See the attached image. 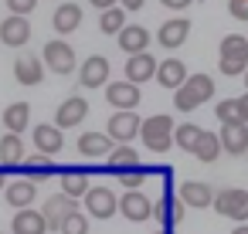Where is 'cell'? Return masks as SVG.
<instances>
[{"instance_id":"cell-1","label":"cell","mask_w":248,"mask_h":234,"mask_svg":"<svg viewBox=\"0 0 248 234\" xmlns=\"http://www.w3.org/2000/svg\"><path fill=\"white\" fill-rule=\"evenodd\" d=\"M207 99H214V78L211 75H187L177 88H173V105L180 112H194L201 109Z\"/></svg>"},{"instance_id":"cell-2","label":"cell","mask_w":248,"mask_h":234,"mask_svg":"<svg viewBox=\"0 0 248 234\" xmlns=\"http://www.w3.org/2000/svg\"><path fill=\"white\" fill-rule=\"evenodd\" d=\"M140 136H143V143H146L150 153H167L173 146V119L167 112H156V116H150L140 126Z\"/></svg>"},{"instance_id":"cell-3","label":"cell","mask_w":248,"mask_h":234,"mask_svg":"<svg viewBox=\"0 0 248 234\" xmlns=\"http://www.w3.org/2000/svg\"><path fill=\"white\" fill-rule=\"evenodd\" d=\"M217 68H221V75L238 78V75L248 68V38H241V34H228V38L221 41Z\"/></svg>"},{"instance_id":"cell-4","label":"cell","mask_w":248,"mask_h":234,"mask_svg":"<svg viewBox=\"0 0 248 234\" xmlns=\"http://www.w3.org/2000/svg\"><path fill=\"white\" fill-rule=\"evenodd\" d=\"M214 214L228 217V220H248V190L241 187H224V190H214V200H211Z\"/></svg>"},{"instance_id":"cell-5","label":"cell","mask_w":248,"mask_h":234,"mask_svg":"<svg viewBox=\"0 0 248 234\" xmlns=\"http://www.w3.org/2000/svg\"><path fill=\"white\" fill-rule=\"evenodd\" d=\"M41 61H45V68H51L55 75H72V72H75V48H72L68 41H48Z\"/></svg>"},{"instance_id":"cell-6","label":"cell","mask_w":248,"mask_h":234,"mask_svg":"<svg viewBox=\"0 0 248 234\" xmlns=\"http://www.w3.org/2000/svg\"><path fill=\"white\" fill-rule=\"evenodd\" d=\"M140 126H143V119L136 116V109H116L106 132L112 136V143H129L133 136H140Z\"/></svg>"},{"instance_id":"cell-7","label":"cell","mask_w":248,"mask_h":234,"mask_svg":"<svg viewBox=\"0 0 248 234\" xmlns=\"http://www.w3.org/2000/svg\"><path fill=\"white\" fill-rule=\"evenodd\" d=\"M116 210H119V197H116L109 187H89V190H85V214L106 220V217H112Z\"/></svg>"},{"instance_id":"cell-8","label":"cell","mask_w":248,"mask_h":234,"mask_svg":"<svg viewBox=\"0 0 248 234\" xmlns=\"http://www.w3.org/2000/svg\"><path fill=\"white\" fill-rule=\"evenodd\" d=\"M31 41V24L24 14H11L7 21H0V44L7 48H24Z\"/></svg>"},{"instance_id":"cell-9","label":"cell","mask_w":248,"mask_h":234,"mask_svg":"<svg viewBox=\"0 0 248 234\" xmlns=\"http://www.w3.org/2000/svg\"><path fill=\"white\" fill-rule=\"evenodd\" d=\"M119 214L126 217V220H150L153 217V200H146V193H140V190H126L123 197H119Z\"/></svg>"},{"instance_id":"cell-10","label":"cell","mask_w":248,"mask_h":234,"mask_svg":"<svg viewBox=\"0 0 248 234\" xmlns=\"http://www.w3.org/2000/svg\"><path fill=\"white\" fill-rule=\"evenodd\" d=\"M221 149L228 156L248 153V122H221Z\"/></svg>"},{"instance_id":"cell-11","label":"cell","mask_w":248,"mask_h":234,"mask_svg":"<svg viewBox=\"0 0 248 234\" xmlns=\"http://www.w3.org/2000/svg\"><path fill=\"white\" fill-rule=\"evenodd\" d=\"M85 116H89V102H85L82 95H72V99H65V102L58 105V112H55V126H58V129H75Z\"/></svg>"},{"instance_id":"cell-12","label":"cell","mask_w":248,"mask_h":234,"mask_svg":"<svg viewBox=\"0 0 248 234\" xmlns=\"http://www.w3.org/2000/svg\"><path fill=\"white\" fill-rule=\"evenodd\" d=\"M75 207H78V200H75V197H68V193H55V197H48V200H45L41 214H45L48 227H51V231H58V227H62V220H65Z\"/></svg>"},{"instance_id":"cell-13","label":"cell","mask_w":248,"mask_h":234,"mask_svg":"<svg viewBox=\"0 0 248 234\" xmlns=\"http://www.w3.org/2000/svg\"><path fill=\"white\" fill-rule=\"evenodd\" d=\"M106 99H109V105H116V109H136L140 105V85L136 82H109L106 85Z\"/></svg>"},{"instance_id":"cell-14","label":"cell","mask_w":248,"mask_h":234,"mask_svg":"<svg viewBox=\"0 0 248 234\" xmlns=\"http://www.w3.org/2000/svg\"><path fill=\"white\" fill-rule=\"evenodd\" d=\"M187 38H190V21H184V17H173V21L160 24V34H156L160 48H167V51H177Z\"/></svg>"},{"instance_id":"cell-15","label":"cell","mask_w":248,"mask_h":234,"mask_svg":"<svg viewBox=\"0 0 248 234\" xmlns=\"http://www.w3.org/2000/svg\"><path fill=\"white\" fill-rule=\"evenodd\" d=\"M106 78H109V61H106L102 55H92V58L82 61V68H78V82H82L85 88H102Z\"/></svg>"},{"instance_id":"cell-16","label":"cell","mask_w":248,"mask_h":234,"mask_svg":"<svg viewBox=\"0 0 248 234\" xmlns=\"http://www.w3.org/2000/svg\"><path fill=\"white\" fill-rule=\"evenodd\" d=\"M153 75H156V58H153L150 51L129 55V61H126V78H129V82L143 85V82H150Z\"/></svg>"},{"instance_id":"cell-17","label":"cell","mask_w":248,"mask_h":234,"mask_svg":"<svg viewBox=\"0 0 248 234\" xmlns=\"http://www.w3.org/2000/svg\"><path fill=\"white\" fill-rule=\"evenodd\" d=\"M180 200H184V207H211V200H214V187L211 183H201V180H187V183H180V193H177Z\"/></svg>"},{"instance_id":"cell-18","label":"cell","mask_w":248,"mask_h":234,"mask_svg":"<svg viewBox=\"0 0 248 234\" xmlns=\"http://www.w3.org/2000/svg\"><path fill=\"white\" fill-rule=\"evenodd\" d=\"M14 78H17L21 85H41V78H45V61H41L38 55H21V58L14 61Z\"/></svg>"},{"instance_id":"cell-19","label":"cell","mask_w":248,"mask_h":234,"mask_svg":"<svg viewBox=\"0 0 248 234\" xmlns=\"http://www.w3.org/2000/svg\"><path fill=\"white\" fill-rule=\"evenodd\" d=\"M11 231L14 234H45L48 231V220L41 210H31V207H21L11 220Z\"/></svg>"},{"instance_id":"cell-20","label":"cell","mask_w":248,"mask_h":234,"mask_svg":"<svg viewBox=\"0 0 248 234\" xmlns=\"http://www.w3.org/2000/svg\"><path fill=\"white\" fill-rule=\"evenodd\" d=\"M34 146H38V153H45V156H55V153H62V146H65V136H62V129H58V126H51V122H41V126L34 129Z\"/></svg>"},{"instance_id":"cell-21","label":"cell","mask_w":248,"mask_h":234,"mask_svg":"<svg viewBox=\"0 0 248 234\" xmlns=\"http://www.w3.org/2000/svg\"><path fill=\"white\" fill-rule=\"evenodd\" d=\"M116 38H119V48L126 55H136V51H146L150 48V31L140 28V24H123V31Z\"/></svg>"},{"instance_id":"cell-22","label":"cell","mask_w":248,"mask_h":234,"mask_svg":"<svg viewBox=\"0 0 248 234\" xmlns=\"http://www.w3.org/2000/svg\"><path fill=\"white\" fill-rule=\"evenodd\" d=\"M163 88H177L184 78H187V65L180 61V58H167V61H156V75H153Z\"/></svg>"},{"instance_id":"cell-23","label":"cell","mask_w":248,"mask_h":234,"mask_svg":"<svg viewBox=\"0 0 248 234\" xmlns=\"http://www.w3.org/2000/svg\"><path fill=\"white\" fill-rule=\"evenodd\" d=\"M109 149H112V136L109 132H82L78 136V153L89 156V160L109 156Z\"/></svg>"},{"instance_id":"cell-24","label":"cell","mask_w":248,"mask_h":234,"mask_svg":"<svg viewBox=\"0 0 248 234\" xmlns=\"http://www.w3.org/2000/svg\"><path fill=\"white\" fill-rule=\"evenodd\" d=\"M21 173H24L28 180H34V183H45V180H51L55 163H51L45 153H34V156H24V160H21Z\"/></svg>"},{"instance_id":"cell-25","label":"cell","mask_w":248,"mask_h":234,"mask_svg":"<svg viewBox=\"0 0 248 234\" xmlns=\"http://www.w3.org/2000/svg\"><path fill=\"white\" fill-rule=\"evenodd\" d=\"M4 197H7V204L11 207H31L34 204V197H38V183L34 180H28V176H21L17 183H11L7 190H4Z\"/></svg>"},{"instance_id":"cell-26","label":"cell","mask_w":248,"mask_h":234,"mask_svg":"<svg viewBox=\"0 0 248 234\" xmlns=\"http://www.w3.org/2000/svg\"><path fill=\"white\" fill-rule=\"evenodd\" d=\"M153 217H156V220H163L167 227H177V224L184 220V200L167 193L163 200H156V204H153Z\"/></svg>"},{"instance_id":"cell-27","label":"cell","mask_w":248,"mask_h":234,"mask_svg":"<svg viewBox=\"0 0 248 234\" xmlns=\"http://www.w3.org/2000/svg\"><path fill=\"white\" fill-rule=\"evenodd\" d=\"M78 24H82V7L78 4H62L51 17V28L58 34H72V31H78Z\"/></svg>"},{"instance_id":"cell-28","label":"cell","mask_w":248,"mask_h":234,"mask_svg":"<svg viewBox=\"0 0 248 234\" xmlns=\"http://www.w3.org/2000/svg\"><path fill=\"white\" fill-rule=\"evenodd\" d=\"M0 122L7 126V132H24L28 122H31V105L28 102H11L4 109V116H0Z\"/></svg>"},{"instance_id":"cell-29","label":"cell","mask_w":248,"mask_h":234,"mask_svg":"<svg viewBox=\"0 0 248 234\" xmlns=\"http://www.w3.org/2000/svg\"><path fill=\"white\" fill-rule=\"evenodd\" d=\"M21 160H24V139H21V132H7L0 139V163L4 166H21Z\"/></svg>"},{"instance_id":"cell-30","label":"cell","mask_w":248,"mask_h":234,"mask_svg":"<svg viewBox=\"0 0 248 234\" xmlns=\"http://www.w3.org/2000/svg\"><path fill=\"white\" fill-rule=\"evenodd\" d=\"M190 153H194L201 163H214V160L221 156V139H217L214 132H207V129H204V132H201V139H197V146H194Z\"/></svg>"},{"instance_id":"cell-31","label":"cell","mask_w":248,"mask_h":234,"mask_svg":"<svg viewBox=\"0 0 248 234\" xmlns=\"http://www.w3.org/2000/svg\"><path fill=\"white\" fill-rule=\"evenodd\" d=\"M136 163H140V156H136V149H133L129 143H119V146L109 149V170H112V173L129 170V166H136Z\"/></svg>"},{"instance_id":"cell-32","label":"cell","mask_w":248,"mask_h":234,"mask_svg":"<svg viewBox=\"0 0 248 234\" xmlns=\"http://www.w3.org/2000/svg\"><path fill=\"white\" fill-rule=\"evenodd\" d=\"M85 190H89V173L85 170H65L62 173V193H68V197H85Z\"/></svg>"},{"instance_id":"cell-33","label":"cell","mask_w":248,"mask_h":234,"mask_svg":"<svg viewBox=\"0 0 248 234\" xmlns=\"http://www.w3.org/2000/svg\"><path fill=\"white\" fill-rule=\"evenodd\" d=\"M123 24H126V11H123L119 4L106 7V11H102V17H99V31H102V34H119V31H123Z\"/></svg>"},{"instance_id":"cell-34","label":"cell","mask_w":248,"mask_h":234,"mask_svg":"<svg viewBox=\"0 0 248 234\" xmlns=\"http://www.w3.org/2000/svg\"><path fill=\"white\" fill-rule=\"evenodd\" d=\"M214 116L221 122H245V109H241V99H221L214 105Z\"/></svg>"},{"instance_id":"cell-35","label":"cell","mask_w":248,"mask_h":234,"mask_svg":"<svg viewBox=\"0 0 248 234\" xmlns=\"http://www.w3.org/2000/svg\"><path fill=\"white\" fill-rule=\"evenodd\" d=\"M201 132H204V129H201V126H194V122H184V126H173V143H177L180 149H187V153H190V149L197 146V139H201Z\"/></svg>"},{"instance_id":"cell-36","label":"cell","mask_w":248,"mask_h":234,"mask_svg":"<svg viewBox=\"0 0 248 234\" xmlns=\"http://www.w3.org/2000/svg\"><path fill=\"white\" fill-rule=\"evenodd\" d=\"M58 234H89V214H82V210L75 207V210L62 220Z\"/></svg>"},{"instance_id":"cell-37","label":"cell","mask_w":248,"mask_h":234,"mask_svg":"<svg viewBox=\"0 0 248 234\" xmlns=\"http://www.w3.org/2000/svg\"><path fill=\"white\" fill-rule=\"evenodd\" d=\"M116 176H119V183H123V187H129V190H136V187H143V183H146V176H150V170L136 163V166H129V170H119Z\"/></svg>"},{"instance_id":"cell-38","label":"cell","mask_w":248,"mask_h":234,"mask_svg":"<svg viewBox=\"0 0 248 234\" xmlns=\"http://www.w3.org/2000/svg\"><path fill=\"white\" fill-rule=\"evenodd\" d=\"M7 7H11V14H31L34 7H38V0H7Z\"/></svg>"},{"instance_id":"cell-39","label":"cell","mask_w":248,"mask_h":234,"mask_svg":"<svg viewBox=\"0 0 248 234\" xmlns=\"http://www.w3.org/2000/svg\"><path fill=\"white\" fill-rule=\"evenodd\" d=\"M228 11L238 21H248V0H228Z\"/></svg>"},{"instance_id":"cell-40","label":"cell","mask_w":248,"mask_h":234,"mask_svg":"<svg viewBox=\"0 0 248 234\" xmlns=\"http://www.w3.org/2000/svg\"><path fill=\"white\" fill-rule=\"evenodd\" d=\"M163 7H170V11H184V7H190L194 0H160Z\"/></svg>"},{"instance_id":"cell-41","label":"cell","mask_w":248,"mask_h":234,"mask_svg":"<svg viewBox=\"0 0 248 234\" xmlns=\"http://www.w3.org/2000/svg\"><path fill=\"white\" fill-rule=\"evenodd\" d=\"M143 4H146V0H119V7H123V11H140Z\"/></svg>"},{"instance_id":"cell-42","label":"cell","mask_w":248,"mask_h":234,"mask_svg":"<svg viewBox=\"0 0 248 234\" xmlns=\"http://www.w3.org/2000/svg\"><path fill=\"white\" fill-rule=\"evenodd\" d=\"M92 7H99V11H106V7H112V4H119V0H89Z\"/></svg>"},{"instance_id":"cell-43","label":"cell","mask_w":248,"mask_h":234,"mask_svg":"<svg viewBox=\"0 0 248 234\" xmlns=\"http://www.w3.org/2000/svg\"><path fill=\"white\" fill-rule=\"evenodd\" d=\"M241 109H245V122H248V92L241 95Z\"/></svg>"},{"instance_id":"cell-44","label":"cell","mask_w":248,"mask_h":234,"mask_svg":"<svg viewBox=\"0 0 248 234\" xmlns=\"http://www.w3.org/2000/svg\"><path fill=\"white\" fill-rule=\"evenodd\" d=\"M231 234H248V224H245V220H241V224H238V227H234V231H231Z\"/></svg>"},{"instance_id":"cell-45","label":"cell","mask_w":248,"mask_h":234,"mask_svg":"<svg viewBox=\"0 0 248 234\" xmlns=\"http://www.w3.org/2000/svg\"><path fill=\"white\" fill-rule=\"evenodd\" d=\"M0 187H7V180H4V170H0Z\"/></svg>"},{"instance_id":"cell-46","label":"cell","mask_w":248,"mask_h":234,"mask_svg":"<svg viewBox=\"0 0 248 234\" xmlns=\"http://www.w3.org/2000/svg\"><path fill=\"white\" fill-rule=\"evenodd\" d=\"M241 75H245V88H248V68H245V72H241Z\"/></svg>"},{"instance_id":"cell-47","label":"cell","mask_w":248,"mask_h":234,"mask_svg":"<svg viewBox=\"0 0 248 234\" xmlns=\"http://www.w3.org/2000/svg\"><path fill=\"white\" fill-rule=\"evenodd\" d=\"M156 234H167V231H156Z\"/></svg>"}]
</instances>
